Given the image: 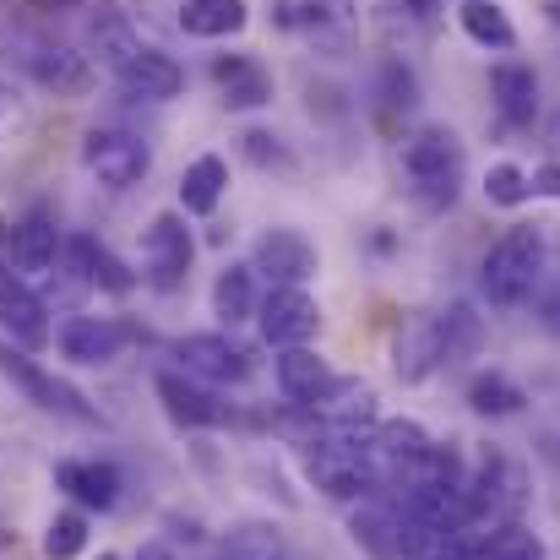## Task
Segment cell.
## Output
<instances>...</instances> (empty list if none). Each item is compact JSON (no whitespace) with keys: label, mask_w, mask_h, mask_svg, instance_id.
<instances>
[{"label":"cell","mask_w":560,"mask_h":560,"mask_svg":"<svg viewBox=\"0 0 560 560\" xmlns=\"http://www.w3.org/2000/svg\"><path fill=\"white\" fill-rule=\"evenodd\" d=\"M180 33L190 38H234V33H245V22H250V5L245 0H180Z\"/></svg>","instance_id":"cell-22"},{"label":"cell","mask_w":560,"mask_h":560,"mask_svg":"<svg viewBox=\"0 0 560 560\" xmlns=\"http://www.w3.org/2000/svg\"><path fill=\"white\" fill-rule=\"evenodd\" d=\"M272 371H278V392H283L294 408H311V402L332 386V365H327L316 349H283Z\"/></svg>","instance_id":"cell-20"},{"label":"cell","mask_w":560,"mask_h":560,"mask_svg":"<svg viewBox=\"0 0 560 560\" xmlns=\"http://www.w3.org/2000/svg\"><path fill=\"white\" fill-rule=\"evenodd\" d=\"M88 550V517L71 506V512H55L49 528H44V556L49 560H77Z\"/></svg>","instance_id":"cell-31"},{"label":"cell","mask_w":560,"mask_h":560,"mask_svg":"<svg viewBox=\"0 0 560 560\" xmlns=\"http://www.w3.org/2000/svg\"><path fill=\"white\" fill-rule=\"evenodd\" d=\"M55 261H66V234H60L44 212L11 223V245H5V267H11V272L38 278V272H55Z\"/></svg>","instance_id":"cell-16"},{"label":"cell","mask_w":560,"mask_h":560,"mask_svg":"<svg viewBox=\"0 0 560 560\" xmlns=\"http://www.w3.org/2000/svg\"><path fill=\"white\" fill-rule=\"evenodd\" d=\"M441 365H446V349H441L435 322H413V327L392 343V371H397V381H408V386H419L424 375H435Z\"/></svg>","instance_id":"cell-21"},{"label":"cell","mask_w":560,"mask_h":560,"mask_svg":"<svg viewBox=\"0 0 560 560\" xmlns=\"http://www.w3.org/2000/svg\"><path fill=\"white\" fill-rule=\"evenodd\" d=\"M245 153L256 170H278V175H294V153L283 148V137L272 131H245Z\"/></svg>","instance_id":"cell-33"},{"label":"cell","mask_w":560,"mask_h":560,"mask_svg":"<svg viewBox=\"0 0 560 560\" xmlns=\"http://www.w3.org/2000/svg\"><path fill=\"white\" fill-rule=\"evenodd\" d=\"M402 180L413 190V201L424 212H441L457 201L463 190V170H468V153H463V137L452 126H419L413 137H402Z\"/></svg>","instance_id":"cell-1"},{"label":"cell","mask_w":560,"mask_h":560,"mask_svg":"<svg viewBox=\"0 0 560 560\" xmlns=\"http://www.w3.org/2000/svg\"><path fill=\"white\" fill-rule=\"evenodd\" d=\"M115 82H120V93H126V98L170 104V98L186 88V71H180V60H175V55H164V49L142 44L126 66H115Z\"/></svg>","instance_id":"cell-12"},{"label":"cell","mask_w":560,"mask_h":560,"mask_svg":"<svg viewBox=\"0 0 560 560\" xmlns=\"http://www.w3.org/2000/svg\"><path fill=\"white\" fill-rule=\"evenodd\" d=\"M0 332L22 349V354H38L49 349V305L27 289L22 272L0 267Z\"/></svg>","instance_id":"cell-9"},{"label":"cell","mask_w":560,"mask_h":560,"mask_svg":"<svg viewBox=\"0 0 560 560\" xmlns=\"http://www.w3.org/2000/svg\"><path fill=\"white\" fill-rule=\"evenodd\" d=\"M556 250H560V240H556Z\"/></svg>","instance_id":"cell-44"},{"label":"cell","mask_w":560,"mask_h":560,"mask_svg":"<svg viewBox=\"0 0 560 560\" xmlns=\"http://www.w3.org/2000/svg\"><path fill=\"white\" fill-rule=\"evenodd\" d=\"M349 539L365 550L371 560H408L402 545V506L392 495H371L349 512Z\"/></svg>","instance_id":"cell-14"},{"label":"cell","mask_w":560,"mask_h":560,"mask_svg":"<svg viewBox=\"0 0 560 560\" xmlns=\"http://www.w3.org/2000/svg\"><path fill=\"white\" fill-rule=\"evenodd\" d=\"M474 556L479 560H550V550H545V539L528 523H501V528H490V534L474 539Z\"/></svg>","instance_id":"cell-29"},{"label":"cell","mask_w":560,"mask_h":560,"mask_svg":"<svg viewBox=\"0 0 560 560\" xmlns=\"http://www.w3.org/2000/svg\"><path fill=\"white\" fill-rule=\"evenodd\" d=\"M528 186H534V196H545V201H560V164H539L528 175Z\"/></svg>","instance_id":"cell-38"},{"label":"cell","mask_w":560,"mask_h":560,"mask_svg":"<svg viewBox=\"0 0 560 560\" xmlns=\"http://www.w3.org/2000/svg\"><path fill=\"white\" fill-rule=\"evenodd\" d=\"M175 360H180L186 375H196V381H218V386L250 375V349H240L229 332H190V338L175 343Z\"/></svg>","instance_id":"cell-10"},{"label":"cell","mask_w":560,"mask_h":560,"mask_svg":"<svg viewBox=\"0 0 560 560\" xmlns=\"http://www.w3.org/2000/svg\"><path fill=\"white\" fill-rule=\"evenodd\" d=\"M539 278H545V229L539 223H512L479 267V294L490 305L512 311V305H528L539 294Z\"/></svg>","instance_id":"cell-2"},{"label":"cell","mask_w":560,"mask_h":560,"mask_svg":"<svg viewBox=\"0 0 560 560\" xmlns=\"http://www.w3.org/2000/svg\"><path fill=\"white\" fill-rule=\"evenodd\" d=\"M223 190H229V164H223L218 153H201L186 175H180V207L196 212V218H207V212H218Z\"/></svg>","instance_id":"cell-26"},{"label":"cell","mask_w":560,"mask_h":560,"mask_svg":"<svg viewBox=\"0 0 560 560\" xmlns=\"http://www.w3.org/2000/svg\"><path fill=\"white\" fill-rule=\"evenodd\" d=\"M419 560H479L474 556V534H457V539H441L435 550H424Z\"/></svg>","instance_id":"cell-37"},{"label":"cell","mask_w":560,"mask_h":560,"mask_svg":"<svg viewBox=\"0 0 560 560\" xmlns=\"http://www.w3.org/2000/svg\"><path fill=\"white\" fill-rule=\"evenodd\" d=\"M485 196L495 201V207H523L534 186H528V175L517 170V164H490V175H485Z\"/></svg>","instance_id":"cell-32"},{"label":"cell","mask_w":560,"mask_h":560,"mask_svg":"<svg viewBox=\"0 0 560 560\" xmlns=\"http://www.w3.org/2000/svg\"><path fill=\"white\" fill-rule=\"evenodd\" d=\"M534 316H539V327L550 332L560 343V283H545L539 289V300H534Z\"/></svg>","instance_id":"cell-36"},{"label":"cell","mask_w":560,"mask_h":560,"mask_svg":"<svg viewBox=\"0 0 560 560\" xmlns=\"http://www.w3.org/2000/svg\"><path fill=\"white\" fill-rule=\"evenodd\" d=\"M190 261H196V240H190L186 218L180 212H159L142 234V283L159 289V294H180L190 278Z\"/></svg>","instance_id":"cell-4"},{"label":"cell","mask_w":560,"mask_h":560,"mask_svg":"<svg viewBox=\"0 0 560 560\" xmlns=\"http://www.w3.org/2000/svg\"><path fill=\"white\" fill-rule=\"evenodd\" d=\"M153 392H159L170 424H180V430H212V424L229 419V408H223V402L186 371H159L153 375Z\"/></svg>","instance_id":"cell-13"},{"label":"cell","mask_w":560,"mask_h":560,"mask_svg":"<svg viewBox=\"0 0 560 560\" xmlns=\"http://www.w3.org/2000/svg\"><path fill=\"white\" fill-rule=\"evenodd\" d=\"M66 272L88 289H104V294H131L137 289V272L93 234H66Z\"/></svg>","instance_id":"cell-15"},{"label":"cell","mask_w":560,"mask_h":560,"mask_svg":"<svg viewBox=\"0 0 560 560\" xmlns=\"http://www.w3.org/2000/svg\"><path fill=\"white\" fill-rule=\"evenodd\" d=\"M250 267L272 283V289H305V278H316L322 256L300 229H267L250 250Z\"/></svg>","instance_id":"cell-8"},{"label":"cell","mask_w":560,"mask_h":560,"mask_svg":"<svg viewBox=\"0 0 560 560\" xmlns=\"http://www.w3.org/2000/svg\"><path fill=\"white\" fill-rule=\"evenodd\" d=\"M545 142L560 153V109H550V120H545Z\"/></svg>","instance_id":"cell-40"},{"label":"cell","mask_w":560,"mask_h":560,"mask_svg":"<svg viewBox=\"0 0 560 560\" xmlns=\"http://www.w3.org/2000/svg\"><path fill=\"white\" fill-rule=\"evenodd\" d=\"M212 560H289V539L272 523H240V528L223 534Z\"/></svg>","instance_id":"cell-28"},{"label":"cell","mask_w":560,"mask_h":560,"mask_svg":"<svg viewBox=\"0 0 560 560\" xmlns=\"http://www.w3.org/2000/svg\"><path fill=\"white\" fill-rule=\"evenodd\" d=\"M381 82H386V104H392V109H408V104H413V93H419V88H413V71H408V66H397V60H386Z\"/></svg>","instance_id":"cell-34"},{"label":"cell","mask_w":560,"mask_h":560,"mask_svg":"<svg viewBox=\"0 0 560 560\" xmlns=\"http://www.w3.org/2000/svg\"><path fill=\"white\" fill-rule=\"evenodd\" d=\"M430 322H435V332H441L446 365H457V360H474V354L485 349V316H479L468 300H452V305H446V311H435Z\"/></svg>","instance_id":"cell-24"},{"label":"cell","mask_w":560,"mask_h":560,"mask_svg":"<svg viewBox=\"0 0 560 560\" xmlns=\"http://www.w3.org/2000/svg\"><path fill=\"white\" fill-rule=\"evenodd\" d=\"M0 44H5V60H16L55 98H88L93 82H98L93 55H82L77 44H60V38H44V33H27V27H11V33L0 27Z\"/></svg>","instance_id":"cell-3"},{"label":"cell","mask_w":560,"mask_h":560,"mask_svg":"<svg viewBox=\"0 0 560 560\" xmlns=\"http://www.w3.org/2000/svg\"><path fill=\"white\" fill-rule=\"evenodd\" d=\"M137 560H175V550H170L164 539H148V545L137 550Z\"/></svg>","instance_id":"cell-39"},{"label":"cell","mask_w":560,"mask_h":560,"mask_svg":"<svg viewBox=\"0 0 560 560\" xmlns=\"http://www.w3.org/2000/svg\"><path fill=\"white\" fill-rule=\"evenodd\" d=\"M468 408H474L479 419H512V413L528 408V392L506 371H479L468 381Z\"/></svg>","instance_id":"cell-25"},{"label":"cell","mask_w":560,"mask_h":560,"mask_svg":"<svg viewBox=\"0 0 560 560\" xmlns=\"http://www.w3.org/2000/svg\"><path fill=\"white\" fill-rule=\"evenodd\" d=\"M261 311V300H256V267H223L218 278H212V316L223 322V327H240V322H250Z\"/></svg>","instance_id":"cell-23"},{"label":"cell","mask_w":560,"mask_h":560,"mask_svg":"<svg viewBox=\"0 0 560 560\" xmlns=\"http://www.w3.org/2000/svg\"><path fill=\"white\" fill-rule=\"evenodd\" d=\"M55 490H66L77 501V512H115L120 506V468L98 463V457H60L55 463Z\"/></svg>","instance_id":"cell-11"},{"label":"cell","mask_w":560,"mask_h":560,"mask_svg":"<svg viewBox=\"0 0 560 560\" xmlns=\"http://www.w3.org/2000/svg\"><path fill=\"white\" fill-rule=\"evenodd\" d=\"M27 5H38V11H77L82 0H27Z\"/></svg>","instance_id":"cell-41"},{"label":"cell","mask_w":560,"mask_h":560,"mask_svg":"<svg viewBox=\"0 0 560 560\" xmlns=\"http://www.w3.org/2000/svg\"><path fill=\"white\" fill-rule=\"evenodd\" d=\"M212 82H218V98L229 109H267L272 104V71L256 55H218Z\"/></svg>","instance_id":"cell-17"},{"label":"cell","mask_w":560,"mask_h":560,"mask_svg":"<svg viewBox=\"0 0 560 560\" xmlns=\"http://www.w3.org/2000/svg\"><path fill=\"white\" fill-rule=\"evenodd\" d=\"M490 98H495V115L506 126H534L539 120V77H534V66L501 60L490 71Z\"/></svg>","instance_id":"cell-19"},{"label":"cell","mask_w":560,"mask_h":560,"mask_svg":"<svg viewBox=\"0 0 560 560\" xmlns=\"http://www.w3.org/2000/svg\"><path fill=\"white\" fill-rule=\"evenodd\" d=\"M0 375L33 402V408H44V413H60V419H82V424H98V408L71 386V381H60L55 371H44L38 360H27L22 349H0Z\"/></svg>","instance_id":"cell-5"},{"label":"cell","mask_w":560,"mask_h":560,"mask_svg":"<svg viewBox=\"0 0 560 560\" xmlns=\"http://www.w3.org/2000/svg\"><path fill=\"white\" fill-rule=\"evenodd\" d=\"M98 560H120V556H109V550H104V556H98Z\"/></svg>","instance_id":"cell-43"},{"label":"cell","mask_w":560,"mask_h":560,"mask_svg":"<svg viewBox=\"0 0 560 560\" xmlns=\"http://www.w3.org/2000/svg\"><path fill=\"white\" fill-rule=\"evenodd\" d=\"M22 126H27V104L16 98L11 82H0V137H11V131H22Z\"/></svg>","instance_id":"cell-35"},{"label":"cell","mask_w":560,"mask_h":560,"mask_svg":"<svg viewBox=\"0 0 560 560\" xmlns=\"http://www.w3.org/2000/svg\"><path fill=\"white\" fill-rule=\"evenodd\" d=\"M82 164H88V175H93L98 186L131 190V186H142V180H148L153 153H148V142H142V137L115 131V126H98V131H88V137H82Z\"/></svg>","instance_id":"cell-6"},{"label":"cell","mask_w":560,"mask_h":560,"mask_svg":"<svg viewBox=\"0 0 560 560\" xmlns=\"http://www.w3.org/2000/svg\"><path fill=\"white\" fill-rule=\"evenodd\" d=\"M261 338L283 354V349H311V338L322 332V305L305 289H272L256 311Z\"/></svg>","instance_id":"cell-7"},{"label":"cell","mask_w":560,"mask_h":560,"mask_svg":"<svg viewBox=\"0 0 560 560\" xmlns=\"http://www.w3.org/2000/svg\"><path fill=\"white\" fill-rule=\"evenodd\" d=\"M142 49V33L131 27V16H120V11H104L98 22H93V55L115 71V66H126L131 55Z\"/></svg>","instance_id":"cell-30"},{"label":"cell","mask_w":560,"mask_h":560,"mask_svg":"<svg viewBox=\"0 0 560 560\" xmlns=\"http://www.w3.org/2000/svg\"><path fill=\"white\" fill-rule=\"evenodd\" d=\"M457 22H463V33L479 49H512L517 44V27H512V16H506L501 0H463L457 5Z\"/></svg>","instance_id":"cell-27"},{"label":"cell","mask_w":560,"mask_h":560,"mask_svg":"<svg viewBox=\"0 0 560 560\" xmlns=\"http://www.w3.org/2000/svg\"><path fill=\"white\" fill-rule=\"evenodd\" d=\"M120 343H126V332H120L109 316H71V322L60 327V354H66L71 365H88V371L115 365V360H120Z\"/></svg>","instance_id":"cell-18"},{"label":"cell","mask_w":560,"mask_h":560,"mask_svg":"<svg viewBox=\"0 0 560 560\" xmlns=\"http://www.w3.org/2000/svg\"><path fill=\"white\" fill-rule=\"evenodd\" d=\"M0 245H11V223L5 218H0Z\"/></svg>","instance_id":"cell-42"}]
</instances>
